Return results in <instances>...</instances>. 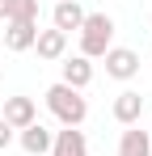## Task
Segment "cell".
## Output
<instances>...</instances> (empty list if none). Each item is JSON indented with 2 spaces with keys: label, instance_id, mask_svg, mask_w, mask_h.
Masks as SVG:
<instances>
[{
  "label": "cell",
  "instance_id": "cell-1",
  "mask_svg": "<svg viewBox=\"0 0 152 156\" xmlns=\"http://www.w3.org/2000/svg\"><path fill=\"white\" fill-rule=\"evenodd\" d=\"M47 110L63 122V127H80V122L89 118V101L80 97V89H68L63 80L47 89Z\"/></svg>",
  "mask_w": 152,
  "mask_h": 156
},
{
  "label": "cell",
  "instance_id": "cell-2",
  "mask_svg": "<svg viewBox=\"0 0 152 156\" xmlns=\"http://www.w3.org/2000/svg\"><path fill=\"white\" fill-rule=\"evenodd\" d=\"M110 42H114V17L85 13V21H80V55L85 59H101L110 51Z\"/></svg>",
  "mask_w": 152,
  "mask_h": 156
},
{
  "label": "cell",
  "instance_id": "cell-3",
  "mask_svg": "<svg viewBox=\"0 0 152 156\" xmlns=\"http://www.w3.org/2000/svg\"><path fill=\"white\" fill-rule=\"evenodd\" d=\"M101 59H106V76H114V80L139 76V55L131 51V47H110Z\"/></svg>",
  "mask_w": 152,
  "mask_h": 156
},
{
  "label": "cell",
  "instance_id": "cell-4",
  "mask_svg": "<svg viewBox=\"0 0 152 156\" xmlns=\"http://www.w3.org/2000/svg\"><path fill=\"white\" fill-rule=\"evenodd\" d=\"M0 118L13 131H25L30 122H38V105H34V97H4V114Z\"/></svg>",
  "mask_w": 152,
  "mask_h": 156
},
{
  "label": "cell",
  "instance_id": "cell-5",
  "mask_svg": "<svg viewBox=\"0 0 152 156\" xmlns=\"http://www.w3.org/2000/svg\"><path fill=\"white\" fill-rule=\"evenodd\" d=\"M51 156H89V139L80 127H63L51 139Z\"/></svg>",
  "mask_w": 152,
  "mask_h": 156
},
{
  "label": "cell",
  "instance_id": "cell-6",
  "mask_svg": "<svg viewBox=\"0 0 152 156\" xmlns=\"http://www.w3.org/2000/svg\"><path fill=\"white\" fill-rule=\"evenodd\" d=\"M139 114H144V97H139L135 89H123V93L114 97V122L135 127V122H139Z\"/></svg>",
  "mask_w": 152,
  "mask_h": 156
},
{
  "label": "cell",
  "instance_id": "cell-7",
  "mask_svg": "<svg viewBox=\"0 0 152 156\" xmlns=\"http://www.w3.org/2000/svg\"><path fill=\"white\" fill-rule=\"evenodd\" d=\"M34 38H38V21H9V30H4V47L9 51H30Z\"/></svg>",
  "mask_w": 152,
  "mask_h": 156
},
{
  "label": "cell",
  "instance_id": "cell-8",
  "mask_svg": "<svg viewBox=\"0 0 152 156\" xmlns=\"http://www.w3.org/2000/svg\"><path fill=\"white\" fill-rule=\"evenodd\" d=\"M34 51H38V59H63V51H68V34H59V30H38V38H34Z\"/></svg>",
  "mask_w": 152,
  "mask_h": 156
},
{
  "label": "cell",
  "instance_id": "cell-9",
  "mask_svg": "<svg viewBox=\"0 0 152 156\" xmlns=\"http://www.w3.org/2000/svg\"><path fill=\"white\" fill-rule=\"evenodd\" d=\"M51 21H55L59 34H72V30H80V21H85V9H80L76 0H59L55 13H51Z\"/></svg>",
  "mask_w": 152,
  "mask_h": 156
},
{
  "label": "cell",
  "instance_id": "cell-10",
  "mask_svg": "<svg viewBox=\"0 0 152 156\" xmlns=\"http://www.w3.org/2000/svg\"><path fill=\"white\" fill-rule=\"evenodd\" d=\"M89 80H93V63H89L85 55L63 59V84H68V89H85Z\"/></svg>",
  "mask_w": 152,
  "mask_h": 156
},
{
  "label": "cell",
  "instance_id": "cell-11",
  "mask_svg": "<svg viewBox=\"0 0 152 156\" xmlns=\"http://www.w3.org/2000/svg\"><path fill=\"white\" fill-rule=\"evenodd\" d=\"M51 139H55V131H47L42 122H30V127L21 131V148L30 156H42V152H51Z\"/></svg>",
  "mask_w": 152,
  "mask_h": 156
},
{
  "label": "cell",
  "instance_id": "cell-12",
  "mask_svg": "<svg viewBox=\"0 0 152 156\" xmlns=\"http://www.w3.org/2000/svg\"><path fill=\"white\" fill-rule=\"evenodd\" d=\"M0 21H38V0H0Z\"/></svg>",
  "mask_w": 152,
  "mask_h": 156
},
{
  "label": "cell",
  "instance_id": "cell-13",
  "mask_svg": "<svg viewBox=\"0 0 152 156\" xmlns=\"http://www.w3.org/2000/svg\"><path fill=\"white\" fill-rule=\"evenodd\" d=\"M118 156H152V139H148V131L127 127L123 139H118Z\"/></svg>",
  "mask_w": 152,
  "mask_h": 156
},
{
  "label": "cell",
  "instance_id": "cell-14",
  "mask_svg": "<svg viewBox=\"0 0 152 156\" xmlns=\"http://www.w3.org/2000/svg\"><path fill=\"white\" fill-rule=\"evenodd\" d=\"M9 144H13V127L0 118V148H9Z\"/></svg>",
  "mask_w": 152,
  "mask_h": 156
},
{
  "label": "cell",
  "instance_id": "cell-15",
  "mask_svg": "<svg viewBox=\"0 0 152 156\" xmlns=\"http://www.w3.org/2000/svg\"><path fill=\"white\" fill-rule=\"evenodd\" d=\"M148 139H152V131H148Z\"/></svg>",
  "mask_w": 152,
  "mask_h": 156
}]
</instances>
